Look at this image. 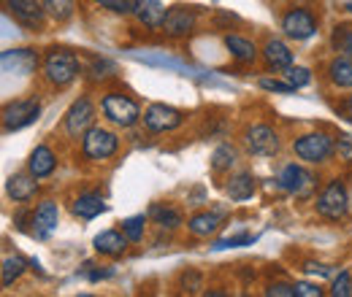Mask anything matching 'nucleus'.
Wrapping results in <instances>:
<instances>
[{
  "label": "nucleus",
  "mask_w": 352,
  "mask_h": 297,
  "mask_svg": "<svg viewBox=\"0 0 352 297\" xmlns=\"http://www.w3.org/2000/svg\"><path fill=\"white\" fill-rule=\"evenodd\" d=\"M79 73V60L76 54L71 51H63V49H52L44 60V76L49 84L54 86H65L71 84Z\"/></svg>",
  "instance_id": "f257e3e1"
},
{
  "label": "nucleus",
  "mask_w": 352,
  "mask_h": 297,
  "mask_svg": "<svg viewBox=\"0 0 352 297\" xmlns=\"http://www.w3.org/2000/svg\"><path fill=\"white\" fill-rule=\"evenodd\" d=\"M100 108H103L106 119L114 122L117 128H133V125L141 119V108H138V103L131 100L128 95H122V92H109V95L103 97Z\"/></svg>",
  "instance_id": "f03ea898"
},
{
  "label": "nucleus",
  "mask_w": 352,
  "mask_h": 297,
  "mask_svg": "<svg viewBox=\"0 0 352 297\" xmlns=\"http://www.w3.org/2000/svg\"><path fill=\"white\" fill-rule=\"evenodd\" d=\"M347 211H350L347 189H344V184H342L339 178H333V181L322 189V195L317 198V213L325 216V219H331V222H339V219L347 216Z\"/></svg>",
  "instance_id": "7ed1b4c3"
},
{
  "label": "nucleus",
  "mask_w": 352,
  "mask_h": 297,
  "mask_svg": "<svg viewBox=\"0 0 352 297\" xmlns=\"http://www.w3.org/2000/svg\"><path fill=\"white\" fill-rule=\"evenodd\" d=\"M117 146H120L117 135H114L111 130L98 128V125H92V128L85 132V138H82V152H85V157H87V160H95V163L109 160V157L117 152Z\"/></svg>",
  "instance_id": "20e7f679"
},
{
  "label": "nucleus",
  "mask_w": 352,
  "mask_h": 297,
  "mask_svg": "<svg viewBox=\"0 0 352 297\" xmlns=\"http://www.w3.org/2000/svg\"><path fill=\"white\" fill-rule=\"evenodd\" d=\"M296 154L304 160V163H325L333 152H336V143L331 135L325 132H309V135H301L296 143H293Z\"/></svg>",
  "instance_id": "39448f33"
},
{
  "label": "nucleus",
  "mask_w": 352,
  "mask_h": 297,
  "mask_svg": "<svg viewBox=\"0 0 352 297\" xmlns=\"http://www.w3.org/2000/svg\"><path fill=\"white\" fill-rule=\"evenodd\" d=\"M38 114H41L38 100H33V97L30 100H16V103L6 106V111H3V130L11 132V130L28 128L38 119Z\"/></svg>",
  "instance_id": "423d86ee"
},
{
  "label": "nucleus",
  "mask_w": 352,
  "mask_h": 297,
  "mask_svg": "<svg viewBox=\"0 0 352 297\" xmlns=\"http://www.w3.org/2000/svg\"><path fill=\"white\" fill-rule=\"evenodd\" d=\"M184 122L182 111L174 106H166V103H152L146 111H144V125L152 130V132H171Z\"/></svg>",
  "instance_id": "0eeeda50"
},
{
  "label": "nucleus",
  "mask_w": 352,
  "mask_h": 297,
  "mask_svg": "<svg viewBox=\"0 0 352 297\" xmlns=\"http://www.w3.org/2000/svg\"><path fill=\"white\" fill-rule=\"evenodd\" d=\"M282 30H285L287 38L307 41V38H311V36L317 33V22H314V16H311L309 11H304V8H293V11L285 14V19H282Z\"/></svg>",
  "instance_id": "6e6552de"
},
{
  "label": "nucleus",
  "mask_w": 352,
  "mask_h": 297,
  "mask_svg": "<svg viewBox=\"0 0 352 297\" xmlns=\"http://www.w3.org/2000/svg\"><path fill=\"white\" fill-rule=\"evenodd\" d=\"M244 141H247V149L252 154H258V157H271V154L279 152V135L268 125H252V128L247 130Z\"/></svg>",
  "instance_id": "1a4fd4ad"
},
{
  "label": "nucleus",
  "mask_w": 352,
  "mask_h": 297,
  "mask_svg": "<svg viewBox=\"0 0 352 297\" xmlns=\"http://www.w3.org/2000/svg\"><path fill=\"white\" fill-rule=\"evenodd\" d=\"M195 22H198V16H195L192 8L176 5V8H168L166 22H163V30H166V36H171V38H184V36H190V33L195 30Z\"/></svg>",
  "instance_id": "9d476101"
},
{
  "label": "nucleus",
  "mask_w": 352,
  "mask_h": 297,
  "mask_svg": "<svg viewBox=\"0 0 352 297\" xmlns=\"http://www.w3.org/2000/svg\"><path fill=\"white\" fill-rule=\"evenodd\" d=\"M92 117H95L92 103H89L87 97H79V100L68 108V114H65V130H68V135H71V138L85 135V132L92 128Z\"/></svg>",
  "instance_id": "9b49d317"
},
{
  "label": "nucleus",
  "mask_w": 352,
  "mask_h": 297,
  "mask_svg": "<svg viewBox=\"0 0 352 297\" xmlns=\"http://www.w3.org/2000/svg\"><path fill=\"white\" fill-rule=\"evenodd\" d=\"M279 187L298 195V198H307L309 192L314 189V176L304 170L301 165H285L279 173Z\"/></svg>",
  "instance_id": "f8f14e48"
},
{
  "label": "nucleus",
  "mask_w": 352,
  "mask_h": 297,
  "mask_svg": "<svg viewBox=\"0 0 352 297\" xmlns=\"http://www.w3.org/2000/svg\"><path fill=\"white\" fill-rule=\"evenodd\" d=\"M38 68V54L30 49H14V51H3V71L6 73H19L28 76Z\"/></svg>",
  "instance_id": "ddd939ff"
},
{
  "label": "nucleus",
  "mask_w": 352,
  "mask_h": 297,
  "mask_svg": "<svg viewBox=\"0 0 352 297\" xmlns=\"http://www.w3.org/2000/svg\"><path fill=\"white\" fill-rule=\"evenodd\" d=\"M44 3L38 0H8V14L25 27H38L44 19Z\"/></svg>",
  "instance_id": "4468645a"
},
{
  "label": "nucleus",
  "mask_w": 352,
  "mask_h": 297,
  "mask_svg": "<svg viewBox=\"0 0 352 297\" xmlns=\"http://www.w3.org/2000/svg\"><path fill=\"white\" fill-rule=\"evenodd\" d=\"M6 192L16 200V203H28L30 198H36L38 192V178L33 173H14L6 184Z\"/></svg>",
  "instance_id": "2eb2a0df"
},
{
  "label": "nucleus",
  "mask_w": 352,
  "mask_h": 297,
  "mask_svg": "<svg viewBox=\"0 0 352 297\" xmlns=\"http://www.w3.org/2000/svg\"><path fill=\"white\" fill-rule=\"evenodd\" d=\"M57 222H60V209H57V203H52V200H44L36 213H33V233L38 235V238H46V235H52V230L57 227Z\"/></svg>",
  "instance_id": "dca6fc26"
},
{
  "label": "nucleus",
  "mask_w": 352,
  "mask_h": 297,
  "mask_svg": "<svg viewBox=\"0 0 352 297\" xmlns=\"http://www.w3.org/2000/svg\"><path fill=\"white\" fill-rule=\"evenodd\" d=\"M128 235L125 233H117V230H106V233H100L95 241H92V246H95V252L103 257H120L125 254V249H128Z\"/></svg>",
  "instance_id": "f3484780"
},
{
  "label": "nucleus",
  "mask_w": 352,
  "mask_h": 297,
  "mask_svg": "<svg viewBox=\"0 0 352 297\" xmlns=\"http://www.w3.org/2000/svg\"><path fill=\"white\" fill-rule=\"evenodd\" d=\"M166 14H168V11H166V5H163L160 0H141V3H138V8H135L138 22H141V25H146V27H152V30L163 27Z\"/></svg>",
  "instance_id": "a211bd4d"
},
{
  "label": "nucleus",
  "mask_w": 352,
  "mask_h": 297,
  "mask_svg": "<svg viewBox=\"0 0 352 297\" xmlns=\"http://www.w3.org/2000/svg\"><path fill=\"white\" fill-rule=\"evenodd\" d=\"M103 211H106V203H103V198L98 192H85L71 203V213L79 216V219H95Z\"/></svg>",
  "instance_id": "6ab92c4d"
},
{
  "label": "nucleus",
  "mask_w": 352,
  "mask_h": 297,
  "mask_svg": "<svg viewBox=\"0 0 352 297\" xmlns=\"http://www.w3.org/2000/svg\"><path fill=\"white\" fill-rule=\"evenodd\" d=\"M263 57H265V62H268L271 68H276V71H287V68L293 65V51L287 49V43L276 41V38L265 41Z\"/></svg>",
  "instance_id": "aec40b11"
},
{
  "label": "nucleus",
  "mask_w": 352,
  "mask_h": 297,
  "mask_svg": "<svg viewBox=\"0 0 352 297\" xmlns=\"http://www.w3.org/2000/svg\"><path fill=\"white\" fill-rule=\"evenodd\" d=\"M220 213H212V211H201L195 213V216H190V222H187V230L192 233V235H198V238H209V235H214L217 230H220Z\"/></svg>",
  "instance_id": "412c9836"
},
{
  "label": "nucleus",
  "mask_w": 352,
  "mask_h": 297,
  "mask_svg": "<svg viewBox=\"0 0 352 297\" xmlns=\"http://www.w3.org/2000/svg\"><path fill=\"white\" fill-rule=\"evenodd\" d=\"M54 165H57V160H54V152H52L49 146H36V152H33L30 160H28V170H30L36 178L52 176Z\"/></svg>",
  "instance_id": "4be33fe9"
},
{
  "label": "nucleus",
  "mask_w": 352,
  "mask_h": 297,
  "mask_svg": "<svg viewBox=\"0 0 352 297\" xmlns=\"http://www.w3.org/2000/svg\"><path fill=\"white\" fill-rule=\"evenodd\" d=\"M225 192H228L230 200H247V198H252V192H255V178H252V173L241 170V173L230 176V181L225 184Z\"/></svg>",
  "instance_id": "5701e85b"
},
{
  "label": "nucleus",
  "mask_w": 352,
  "mask_h": 297,
  "mask_svg": "<svg viewBox=\"0 0 352 297\" xmlns=\"http://www.w3.org/2000/svg\"><path fill=\"white\" fill-rule=\"evenodd\" d=\"M225 46H228V51H230L239 62H255V60H258L255 43L241 38V36H225Z\"/></svg>",
  "instance_id": "b1692460"
},
{
  "label": "nucleus",
  "mask_w": 352,
  "mask_h": 297,
  "mask_svg": "<svg viewBox=\"0 0 352 297\" xmlns=\"http://www.w3.org/2000/svg\"><path fill=\"white\" fill-rule=\"evenodd\" d=\"M328 76H331L333 84L342 86V89L352 86V57H347V54L336 57V60L328 65Z\"/></svg>",
  "instance_id": "393cba45"
},
{
  "label": "nucleus",
  "mask_w": 352,
  "mask_h": 297,
  "mask_svg": "<svg viewBox=\"0 0 352 297\" xmlns=\"http://www.w3.org/2000/svg\"><path fill=\"white\" fill-rule=\"evenodd\" d=\"M149 216H152V222L160 230H176L182 224V213L176 211V209H171V206H152Z\"/></svg>",
  "instance_id": "a878e982"
},
{
  "label": "nucleus",
  "mask_w": 352,
  "mask_h": 297,
  "mask_svg": "<svg viewBox=\"0 0 352 297\" xmlns=\"http://www.w3.org/2000/svg\"><path fill=\"white\" fill-rule=\"evenodd\" d=\"M25 268H28V262L22 257H6L3 259V270H0V284L3 287H11L25 273Z\"/></svg>",
  "instance_id": "bb28decb"
},
{
  "label": "nucleus",
  "mask_w": 352,
  "mask_h": 297,
  "mask_svg": "<svg viewBox=\"0 0 352 297\" xmlns=\"http://www.w3.org/2000/svg\"><path fill=\"white\" fill-rule=\"evenodd\" d=\"M233 163H236V149H233V146L222 143V146H217V149L212 152V170H214V173L230 170L233 168Z\"/></svg>",
  "instance_id": "cd10ccee"
},
{
  "label": "nucleus",
  "mask_w": 352,
  "mask_h": 297,
  "mask_svg": "<svg viewBox=\"0 0 352 297\" xmlns=\"http://www.w3.org/2000/svg\"><path fill=\"white\" fill-rule=\"evenodd\" d=\"M41 3H44L46 14L57 22H65L74 14V0H41Z\"/></svg>",
  "instance_id": "c85d7f7f"
},
{
  "label": "nucleus",
  "mask_w": 352,
  "mask_h": 297,
  "mask_svg": "<svg viewBox=\"0 0 352 297\" xmlns=\"http://www.w3.org/2000/svg\"><path fill=\"white\" fill-rule=\"evenodd\" d=\"M144 227H146V216H131L122 222V233L128 235L131 243H138L144 238Z\"/></svg>",
  "instance_id": "c756f323"
},
{
  "label": "nucleus",
  "mask_w": 352,
  "mask_h": 297,
  "mask_svg": "<svg viewBox=\"0 0 352 297\" xmlns=\"http://www.w3.org/2000/svg\"><path fill=\"white\" fill-rule=\"evenodd\" d=\"M333 46H336V51L352 57V25H339V27H336V33H333Z\"/></svg>",
  "instance_id": "7c9ffc66"
},
{
  "label": "nucleus",
  "mask_w": 352,
  "mask_h": 297,
  "mask_svg": "<svg viewBox=\"0 0 352 297\" xmlns=\"http://www.w3.org/2000/svg\"><path fill=\"white\" fill-rule=\"evenodd\" d=\"M95 3H100L103 8H109V11H114V14L128 16V14H135V8H138L141 0H95Z\"/></svg>",
  "instance_id": "2f4dec72"
},
{
  "label": "nucleus",
  "mask_w": 352,
  "mask_h": 297,
  "mask_svg": "<svg viewBox=\"0 0 352 297\" xmlns=\"http://www.w3.org/2000/svg\"><path fill=\"white\" fill-rule=\"evenodd\" d=\"M258 84H261V89H265V92H276V95H293V92H296V86L290 84V82H276V79H261Z\"/></svg>",
  "instance_id": "473e14b6"
},
{
  "label": "nucleus",
  "mask_w": 352,
  "mask_h": 297,
  "mask_svg": "<svg viewBox=\"0 0 352 297\" xmlns=\"http://www.w3.org/2000/svg\"><path fill=\"white\" fill-rule=\"evenodd\" d=\"M258 238L255 235H233V238H225V241H217L214 249H236V246H252Z\"/></svg>",
  "instance_id": "72a5a7b5"
},
{
  "label": "nucleus",
  "mask_w": 352,
  "mask_h": 297,
  "mask_svg": "<svg viewBox=\"0 0 352 297\" xmlns=\"http://www.w3.org/2000/svg\"><path fill=\"white\" fill-rule=\"evenodd\" d=\"M333 297H347V295H352V281H350V273L347 270H342L339 273V278L333 281Z\"/></svg>",
  "instance_id": "f704fd0d"
},
{
  "label": "nucleus",
  "mask_w": 352,
  "mask_h": 297,
  "mask_svg": "<svg viewBox=\"0 0 352 297\" xmlns=\"http://www.w3.org/2000/svg\"><path fill=\"white\" fill-rule=\"evenodd\" d=\"M287 82L298 89V86H307L309 82H311V76H309L307 68H293V65H290V68H287Z\"/></svg>",
  "instance_id": "c9c22d12"
},
{
  "label": "nucleus",
  "mask_w": 352,
  "mask_h": 297,
  "mask_svg": "<svg viewBox=\"0 0 352 297\" xmlns=\"http://www.w3.org/2000/svg\"><path fill=\"white\" fill-rule=\"evenodd\" d=\"M268 295L271 297H298L296 284H271L268 287Z\"/></svg>",
  "instance_id": "e433bc0d"
},
{
  "label": "nucleus",
  "mask_w": 352,
  "mask_h": 297,
  "mask_svg": "<svg viewBox=\"0 0 352 297\" xmlns=\"http://www.w3.org/2000/svg\"><path fill=\"white\" fill-rule=\"evenodd\" d=\"M336 152L344 163H352V135H339V143H336Z\"/></svg>",
  "instance_id": "4c0bfd02"
},
{
  "label": "nucleus",
  "mask_w": 352,
  "mask_h": 297,
  "mask_svg": "<svg viewBox=\"0 0 352 297\" xmlns=\"http://www.w3.org/2000/svg\"><path fill=\"white\" fill-rule=\"evenodd\" d=\"M182 287H184L187 292H198V289H201V276H198L195 270L184 273V276H182Z\"/></svg>",
  "instance_id": "58836bf2"
},
{
  "label": "nucleus",
  "mask_w": 352,
  "mask_h": 297,
  "mask_svg": "<svg viewBox=\"0 0 352 297\" xmlns=\"http://www.w3.org/2000/svg\"><path fill=\"white\" fill-rule=\"evenodd\" d=\"M296 289H298V297H320V295H322V289H320V287H314V284H307V281L296 284Z\"/></svg>",
  "instance_id": "ea45409f"
},
{
  "label": "nucleus",
  "mask_w": 352,
  "mask_h": 297,
  "mask_svg": "<svg viewBox=\"0 0 352 297\" xmlns=\"http://www.w3.org/2000/svg\"><path fill=\"white\" fill-rule=\"evenodd\" d=\"M307 270L320 273V276H328V273H331V268H325V265H314V262H307Z\"/></svg>",
  "instance_id": "a19ab883"
},
{
  "label": "nucleus",
  "mask_w": 352,
  "mask_h": 297,
  "mask_svg": "<svg viewBox=\"0 0 352 297\" xmlns=\"http://www.w3.org/2000/svg\"><path fill=\"white\" fill-rule=\"evenodd\" d=\"M347 114L352 117V95H350V100H347Z\"/></svg>",
  "instance_id": "79ce46f5"
},
{
  "label": "nucleus",
  "mask_w": 352,
  "mask_h": 297,
  "mask_svg": "<svg viewBox=\"0 0 352 297\" xmlns=\"http://www.w3.org/2000/svg\"><path fill=\"white\" fill-rule=\"evenodd\" d=\"M347 11H350V14H352V3H350V5H347Z\"/></svg>",
  "instance_id": "37998d69"
}]
</instances>
